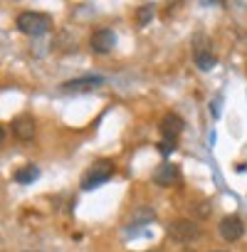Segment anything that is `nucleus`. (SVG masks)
Masks as SVG:
<instances>
[{
	"label": "nucleus",
	"instance_id": "1",
	"mask_svg": "<svg viewBox=\"0 0 247 252\" xmlns=\"http://www.w3.org/2000/svg\"><path fill=\"white\" fill-rule=\"evenodd\" d=\"M18 30L28 37H42L50 32L52 28V18L47 13H37V10H25L18 15Z\"/></svg>",
	"mask_w": 247,
	"mask_h": 252
},
{
	"label": "nucleus",
	"instance_id": "2",
	"mask_svg": "<svg viewBox=\"0 0 247 252\" xmlns=\"http://www.w3.org/2000/svg\"><path fill=\"white\" fill-rule=\"evenodd\" d=\"M111 176H114V163L106 161V158H99V161H94V163L87 168V173H84V178H82V190H92V188L106 183Z\"/></svg>",
	"mask_w": 247,
	"mask_h": 252
},
{
	"label": "nucleus",
	"instance_id": "3",
	"mask_svg": "<svg viewBox=\"0 0 247 252\" xmlns=\"http://www.w3.org/2000/svg\"><path fill=\"white\" fill-rule=\"evenodd\" d=\"M168 237L176 240V242H181V245L193 242V240L200 237V225L193 222V220H188V218H178V220L168 222Z\"/></svg>",
	"mask_w": 247,
	"mask_h": 252
},
{
	"label": "nucleus",
	"instance_id": "4",
	"mask_svg": "<svg viewBox=\"0 0 247 252\" xmlns=\"http://www.w3.org/2000/svg\"><path fill=\"white\" fill-rule=\"evenodd\" d=\"M101 84H106L104 77H99V74H84V77H77V79L64 82L60 89H62V92L79 94V92H92V89H96V87H101Z\"/></svg>",
	"mask_w": 247,
	"mask_h": 252
},
{
	"label": "nucleus",
	"instance_id": "5",
	"mask_svg": "<svg viewBox=\"0 0 247 252\" xmlns=\"http://www.w3.org/2000/svg\"><path fill=\"white\" fill-rule=\"evenodd\" d=\"M114 45H116V32H114L111 28H99V30L92 35V40H89V47H92L94 52H99V55L111 52Z\"/></svg>",
	"mask_w": 247,
	"mask_h": 252
},
{
	"label": "nucleus",
	"instance_id": "6",
	"mask_svg": "<svg viewBox=\"0 0 247 252\" xmlns=\"http://www.w3.org/2000/svg\"><path fill=\"white\" fill-rule=\"evenodd\" d=\"M183 119L178 116V114H166L163 119H161V124H158V129H161V134H163V139L166 141H176L181 134H183Z\"/></svg>",
	"mask_w": 247,
	"mask_h": 252
},
{
	"label": "nucleus",
	"instance_id": "7",
	"mask_svg": "<svg viewBox=\"0 0 247 252\" xmlns=\"http://www.w3.org/2000/svg\"><path fill=\"white\" fill-rule=\"evenodd\" d=\"M217 232H220V237H222V240H227V242H235V240H240V237H242V232H245V225H242V220H240V218H235V215H227V218H222V220H220V227H217Z\"/></svg>",
	"mask_w": 247,
	"mask_h": 252
},
{
	"label": "nucleus",
	"instance_id": "8",
	"mask_svg": "<svg viewBox=\"0 0 247 252\" xmlns=\"http://www.w3.org/2000/svg\"><path fill=\"white\" fill-rule=\"evenodd\" d=\"M10 129H13L15 139H20V141H30V139L35 136V121H32L30 114H20V116L13 119Z\"/></svg>",
	"mask_w": 247,
	"mask_h": 252
},
{
	"label": "nucleus",
	"instance_id": "9",
	"mask_svg": "<svg viewBox=\"0 0 247 252\" xmlns=\"http://www.w3.org/2000/svg\"><path fill=\"white\" fill-rule=\"evenodd\" d=\"M178 178H181V168L168 161L154 171V183H158V186H173V183H178Z\"/></svg>",
	"mask_w": 247,
	"mask_h": 252
},
{
	"label": "nucleus",
	"instance_id": "10",
	"mask_svg": "<svg viewBox=\"0 0 247 252\" xmlns=\"http://www.w3.org/2000/svg\"><path fill=\"white\" fill-rule=\"evenodd\" d=\"M215 55L210 52V50H195V64H198V69H203V72H208V69H213L215 67Z\"/></svg>",
	"mask_w": 247,
	"mask_h": 252
},
{
	"label": "nucleus",
	"instance_id": "11",
	"mask_svg": "<svg viewBox=\"0 0 247 252\" xmlns=\"http://www.w3.org/2000/svg\"><path fill=\"white\" fill-rule=\"evenodd\" d=\"M37 178H40V168H37V166H25V168H20V171L15 173V181L23 183V186L35 183Z\"/></svg>",
	"mask_w": 247,
	"mask_h": 252
},
{
	"label": "nucleus",
	"instance_id": "12",
	"mask_svg": "<svg viewBox=\"0 0 247 252\" xmlns=\"http://www.w3.org/2000/svg\"><path fill=\"white\" fill-rule=\"evenodd\" d=\"M151 20H154V5H141L136 10V25L139 28H146Z\"/></svg>",
	"mask_w": 247,
	"mask_h": 252
},
{
	"label": "nucleus",
	"instance_id": "13",
	"mask_svg": "<svg viewBox=\"0 0 247 252\" xmlns=\"http://www.w3.org/2000/svg\"><path fill=\"white\" fill-rule=\"evenodd\" d=\"M173 149H176V141H161V144H158V151H161L163 156H168Z\"/></svg>",
	"mask_w": 247,
	"mask_h": 252
},
{
	"label": "nucleus",
	"instance_id": "14",
	"mask_svg": "<svg viewBox=\"0 0 247 252\" xmlns=\"http://www.w3.org/2000/svg\"><path fill=\"white\" fill-rule=\"evenodd\" d=\"M215 252H222V250H215Z\"/></svg>",
	"mask_w": 247,
	"mask_h": 252
}]
</instances>
